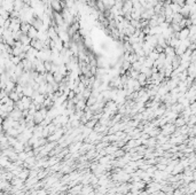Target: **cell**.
<instances>
[{"mask_svg":"<svg viewBox=\"0 0 196 195\" xmlns=\"http://www.w3.org/2000/svg\"><path fill=\"white\" fill-rule=\"evenodd\" d=\"M38 33H39V31L36 29L35 26H32V25H31V28H30L29 32H28V36H29L31 39H37V38H38Z\"/></svg>","mask_w":196,"mask_h":195,"instance_id":"6da1fadb","label":"cell"},{"mask_svg":"<svg viewBox=\"0 0 196 195\" xmlns=\"http://www.w3.org/2000/svg\"><path fill=\"white\" fill-rule=\"evenodd\" d=\"M30 28H31V24L30 23H28V22H22L21 24V31L23 35H28V32H29L30 30Z\"/></svg>","mask_w":196,"mask_h":195,"instance_id":"7a4b0ae2","label":"cell"}]
</instances>
